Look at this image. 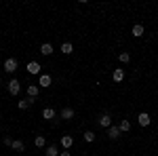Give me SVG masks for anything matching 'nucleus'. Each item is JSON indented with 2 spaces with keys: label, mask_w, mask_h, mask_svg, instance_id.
<instances>
[{
  "label": "nucleus",
  "mask_w": 158,
  "mask_h": 156,
  "mask_svg": "<svg viewBox=\"0 0 158 156\" xmlns=\"http://www.w3.org/2000/svg\"><path fill=\"white\" fill-rule=\"evenodd\" d=\"M13 141H15V139H11V137H4V144H6V145H13Z\"/></svg>",
  "instance_id": "23"
},
{
  "label": "nucleus",
  "mask_w": 158,
  "mask_h": 156,
  "mask_svg": "<svg viewBox=\"0 0 158 156\" xmlns=\"http://www.w3.org/2000/svg\"><path fill=\"white\" fill-rule=\"evenodd\" d=\"M61 145H63L65 150H70V148L74 145V137L72 135H63V137H61Z\"/></svg>",
  "instance_id": "6"
},
{
  "label": "nucleus",
  "mask_w": 158,
  "mask_h": 156,
  "mask_svg": "<svg viewBox=\"0 0 158 156\" xmlns=\"http://www.w3.org/2000/svg\"><path fill=\"white\" fill-rule=\"evenodd\" d=\"M6 89H9L11 95H19V91H21V82H19L17 78H13V80L6 82Z\"/></svg>",
  "instance_id": "1"
},
{
  "label": "nucleus",
  "mask_w": 158,
  "mask_h": 156,
  "mask_svg": "<svg viewBox=\"0 0 158 156\" xmlns=\"http://www.w3.org/2000/svg\"><path fill=\"white\" fill-rule=\"evenodd\" d=\"M108 137L110 139H118V137H120V129H118V127H110L108 129Z\"/></svg>",
  "instance_id": "10"
},
{
  "label": "nucleus",
  "mask_w": 158,
  "mask_h": 156,
  "mask_svg": "<svg viewBox=\"0 0 158 156\" xmlns=\"http://www.w3.org/2000/svg\"><path fill=\"white\" fill-rule=\"evenodd\" d=\"M118 129H120V133H129V131H131V122L124 118V120L120 122V124H118Z\"/></svg>",
  "instance_id": "14"
},
{
  "label": "nucleus",
  "mask_w": 158,
  "mask_h": 156,
  "mask_svg": "<svg viewBox=\"0 0 158 156\" xmlns=\"http://www.w3.org/2000/svg\"><path fill=\"white\" fill-rule=\"evenodd\" d=\"M97 122H99L101 129H110V127H112V116H110V114H101Z\"/></svg>",
  "instance_id": "2"
},
{
  "label": "nucleus",
  "mask_w": 158,
  "mask_h": 156,
  "mask_svg": "<svg viewBox=\"0 0 158 156\" xmlns=\"http://www.w3.org/2000/svg\"><path fill=\"white\" fill-rule=\"evenodd\" d=\"M137 122H139L141 127H148V124L152 122V118H150V114H148V112H141V114L137 116Z\"/></svg>",
  "instance_id": "4"
},
{
  "label": "nucleus",
  "mask_w": 158,
  "mask_h": 156,
  "mask_svg": "<svg viewBox=\"0 0 158 156\" xmlns=\"http://www.w3.org/2000/svg\"><path fill=\"white\" fill-rule=\"evenodd\" d=\"M51 82H53V78H51L49 74H42V76H40V89H47V86H51Z\"/></svg>",
  "instance_id": "8"
},
{
  "label": "nucleus",
  "mask_w": 158,
  "mask_h": 156,
  "mask_svg": "<svg viewBox=\"0 0 158 156\" xmlns=\"http://www.w3.org/2000/svg\"><path fill=\"white\" fill-rule=\"evenodd\" d=\"M118 59H120L122 63H129V61H131V55H129V53L124 51V53H120V55H118Z\"/></svg>",
  "instance_id": "20"
},
{
  "label": "nucleus",
  "mask_w": 158,
  "mask_h": 156,
  "mask_svg": "<svg viewBox=\"0 0 158 156\" xmlns=\"http://www.w3.org/2000/svg\"><path fill=\"white\" fill-rule=\"evenodd\" d=\"M133 36L135 38H141V36H143V25H139V23L133 25Z\"/></svg>",
  "instance_id": "15"
},
{
  "label": "nucleus",
  "mask_w": 158,
  "mask_h": 156,
  "mask_svg": "<svg viewBox=\"0 0 158 156\" xmlns=\"http://www.w3.org/2000/svg\"><path fill=\"white\" fill-rule=\"evenodd\" d=\"M85 141H89V144H91V141H95V133H93V131H86L85 133Z\"/></svg>",
  "instance_id": "22"
},
{
  "label": "nucleus",
  "mask_w": 158,
  "mask_h": 156,
  "mask_svg": "<svg viewBox=\"0 0 158 156\" xmlns=\"http://www.w3.org/2000/svg\"><path fill=\"white\" fill-rule=\"evenodd\" d=\"M42 118H47V120H53V118H55V110H53V108H47L44 112H42Z\"/></svg>",
  "instance_id": "16"
},
{
  "label": "nucleus",
  "mask_w": 158,
  "mask_h": 156,
  "mask_svg": "<svg viewBox=\"0 0 158 156\" xmlns=\"http://www.w3.org/2000/svg\"><path fill=\"white\" fill-rule=\"evenodd\" d=\"M4 70L9 74H13L15 70H17V59L15 57H9V59H4Z\"/></svg>",
  "instance_id": "3"
},
{
  "label": "nucleus",
  "mask_w": 158,
  "mask_h": 156,
  "mask_svg": "<svg viewBox=\"0 0 158 156\" xmlns=\"http://www.w3.org/2000/svg\"><path fill=\"white\" fill-rule=\"evenodd\" d=\"M59 156H72V154H70V152H61Z\"/></svg>",
  "instance_id": "24"
},
{
  "label": "nucleus",
  "mask_w": 158,
  "mask_h": 156,
  "mask_svg": "<svg viewBox=\"0 0 158 156\" xmlns=\"http://www.w3.org/2000/svg\"><path fill=\"white\" fill-rule=\"evenodd\" d=\"M13 148H15L17 152H21V150H23L25 145H23V141H19V139H15V141H13Z\"/></svg>",
  "instance_id": "21"
},
{
  "label": "nucleus",
  "mask_w": 158,
  "mask_h": 156,
  "mask_svg": "<svg viewBox=\"0 0 158 156\" xmlns=\"http://www.w3.org/2000/svg\"><path fill=\"white\" fill-rule=\"evenodd\" d=\"M34 144H36V148H44V145H47V139H44L42 135H36V139H34Z\"/></svg>",
  "instance_id": "18"
},
{
  "label": "nucleus",
  "mask_w": 158,
  "mask_h": 156,
  "mask_svg": "<svg viewBox=\"0 0 158 156\" xmlns=\"http://www.w3.org/2000/svg\"><path fill=\"white\" fill-rule=\"evenodd\" d=\"M40 53H42V55H51V53H53V47H51L49 42H44V44L40 47Z\"/></svg>",
  "instance_id": "17"
},
{
  "label": "nucleus",
  "mask_w": 158,
  "mask_h": 156,
  "mask_svg": "<svg viewBox=\"0 0 158 156\" xmlns=\"http://www.w3.org/2000/svg\"><path fill=\"white\" fill-rule=\"evenodd\" d=\"M112 78H114V82H122L124 80V70L122 68H116L114 74H112Z\"/></svg>",
  "instance_id": "7"
},
{
  "label": "nucleus",
  "mask_w": 158,
  "mask_h": 156,
  "mask_svg": "<svg viewBox=\"0 0 158 156\" xmlns=\"http://www.w3.org/2000/svg\"><path fill=\"white\" fill-rule=\"evenodd\" d=\"M61 53H63V55H72L74 53L72 42H63V44H61Z\"/></svg>",
  "instance_id": "11"
},
{
  "label": "nucleus",
  "mask_w": 158,
  "mask_h": 156,
  "mask_svg": "<svg viewBox=\"0 0 158 156\" xmlns=\"http://www.w3.org/2000/svg\"><path fill=\"white\" fill-rule=\"evenodd\" d=\"M27 72L30 74H40V63H38V61H30V63H27Z\"/></svg>",
  "instance_id": "9"
},
{
  "label": "nucleus",
  "mask_w": 158,
  "mask_h": 156,
  "mask_svg": "<svg viewBox=\"0 0 158 156\" xmlns=\"http://www.w3.org/2000/svg\"><path fill=\"white\" fill-rule=\"evenodd\" d=\"M38 93H40V86L38 84H30L27 86V97H36Z\"/></svg>",
  "instance_id": "12"
},
{
  "label": "nucleus",
  "mask_w": 158,
  "mask_h": 156,
  "mask_svg": "<svg viewBox=\"0 0 158 156\" xmlns=\"http://www.w3.org/2000/svg\"><path fill=\"white\" fill-rule=\"evenodd\" d=\"M32 103H34V97H25V99H21V101L17 103V108L19 110H27Z\"/></svg>",
  "instance_id": "5"
},
{
  "label": "nucleus",
  "mask_w": 158,
  "mask_h": 156,
  "mask_svg": "<svg viewBox=\"0 0 158 156\" xmlns=\"http://www.w3.org/2000/svg\"><path fill=\"white\" fill-rule=\"evenodd\" d=\"M61 118H63V120L74 118V110L72 108H63V110H61Z\"/></svg>",
  "instance_id": "13"
},
{
  "label": "nucleus",
  "mask_w": 158,
  "mask_h": 156,
  "mask_svg": "<svg viewBox=\"0 0 158 156\" xmlns=\"http://www.w3.org/2000/svg\"><path fill=\"white\" fill-rule=\"evenodd\" d=\"M57 145H47V156H57Z\"/></svg>",
  "instance_id": "19"
}]
</instances>
